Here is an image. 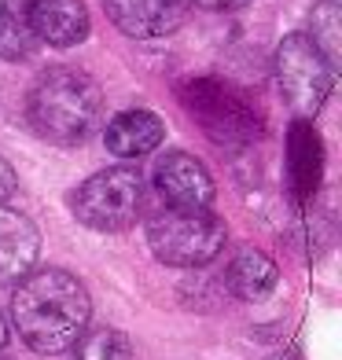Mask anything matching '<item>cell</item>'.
Here are the masks:
<instances>
[{"mask_svg":"<svg viewBox=\"0 0 342 360\" xmlns=\"http://www.w3.org/2000/svg\"><path fill=\"white\" fill-rule=\"evenodd\" d=\"M177 100L217 147H251L265 133L258 103L224 77H188L177 85Z\"/></svg>","mask_w":342,"mask_h":360,"instance_id":"cell-3","label":"cell"},{"mask_svg":"<svg viewBox=\"0 0 342 360\" xmlns=\"http://www.w3.org/2000/svg\"><path fill=\"white\" fill-rule=\"evenodd\" d=\"M37 52V37L19 11H0V59L23 63Z\"/></svg>","mask_w":342,"mask_h":360,"instance_id":"cell-16","label":"cell"},{"mask_svg":"<svg viewBox=\"0 0 342 360\" xmlns=\"http://www.w3.org/2000/svg\"><path fill=\"white\" fill-rule=\"evenodd\" d=\"M305 37L313 41L317 52L338 70V63H342V11H338L335 0H324V4H317L309 11V34Z\"/></svg>","mask_w":342,"mask_h":360,"instance_id":"cell-14","label":"cell"},{"mask_svg":"<svg viewBox=\"0 0 342 360\" xmlns=\"http://www.w3.org/2000/svg\"><path fill=\"white\" fill-rule=\"evenodd\" d=\"M23 19L34 30L37 44L74 48L89 37V8L81 0H30Z\"/></svg>","mask_w":342,"mask_h":360,"instance_id":"cell-9","label":"cell"},{"mask_svg":"<svg viewBox=\"0 0 342 360\" xmlns=\"http://www.w3.org/2000/svg\"><path fill=\"white\" fill-rule=\"evenodd\" d=\"M15 188H19V176H15L8 158H0V202H8L11 195H15Z\"/></svg>","mask_w":342,"mask_h":360,"instance_id":"cell-17","label":"cell"},{"mask_svg":"<svg viewBox=\"0 0 342 360\" xmlns=\"http://www.w3.org/2000/svg\"><path fill=\"white\" fill-rule=\"evenodd\" d=\"M92 298L85 283L67 269L26 272L11 294V323L34 353L56 356L74 349V342L89 327Z\"/></svg>","mask_w":342,"mask_h":360,"instance_id":"cell-1","label":"cell"},{"mask_svg":"<svg viewBox=\"0 0 342 360\" xmlns=\"http://www.w3.org/2000/svg\"><path fill=\"white\" fill-rule=\"evenodd\" d=\"M107 19L122 30L125 37L151 41L166 37L184 22V0H103Z\"/></svg>","mask_w":342,"mask_h":360,"instance_id":"cell-8","label":"cell"},{"mask_svg":"<svg viewBox=\"0 0 342 360\" xmlns=\"http://www.w3.org/2000/svg\"><path fill=\"white\" fill-rule=\"evenodd\" d=\"M41 254V232L26 214L0 202V283H19L34 272Z\"/></svg>","mask_w":342,"mask_h":360,"instance_id":"cell-11","label":"cell"},{"mask_svg":"<svg viewBox=\"0 0 342 360\" xmlns=\"http://www.w3.org/2000/svg\"><path fill=\"white\" fill-rule=\"evenodd\" d=\"M26 118L48 143H85L103 118V89L77 67H52L30 89Z\"/></svg>","mask_w":342,"mask_h":360,"instance_id":"cell-2","label":"cell"},{"mask_svg":"<svg viewBox=\"0 0 342 360\" xmlns=\"http://www.w3.org/2000/svg\"><path fill=\"white\" fill-rule=\"evenodd\" d=\"M155 188L173 210H210L214 202V176L188 151H170L155 162Z\"/></svg>","mask_w":342,"mask_h":360,"instance_id":"cell-7","label":"cell"},{"mask_svg":"<svg viewBox=\"0 0 342 360\" xmlns=\"http://www.w3.org/2000/svg\"><path fill=\"white\" fill-rule=\"evenodd\" d=\"M324 180V140L309 118L287 129V188L295 202H309Z\"/></svg>","mask_w":342,"mask_h":360,"instance_id":"cell-10","label":"cell"},{"mask_svg":"<svg viewBox=\"0 0 342 360\" xmlns=\"http://www.w3.org/2000/svg\"><path fill=\"white\" fill-rule=\"evenodd\" d=\"M166 140V122L155 110H122L114 114L103 129V143L110 155L118 158H144Z\"/></svg>","mask_w":342,"mask_h":360,"instance_id":"cell-12","label":"cell"},{"mask_svg":"<svg viewBox=\"0 0 342 360\" xmlns=\"http://www.w3.org/2000/svg\"><path fill=\"white\" fill-rule=\"evenodd\" d=\"M276 85L298 118H313L335 89V67L305 34H287L276 48Z\"/></svg>","mask_w":342,"mask_h":360,"instance_id":"cell-6","label":"cell"},{"mask_svg":"<svg viewBox=\"0 0 342 360\" xmlns=\"http://www.w3.org/2000/svg\"><path fill=\"white\" fill-rule=\"evenodd\" d=\"M0 346H8V320H4V313H0Z\"/></svg>","mask_w":342,"mask_h":360,"instance_id":"cell-19","label":"cell"},{"mask_svg":"<svg viewBox=\"0 0 342 360\" xmlns=\"http://www.w3.org/2000/svg\"><path fill=\"white\" fill-rule=\"evenodd\" d=\"M184 4L206 8V11H239V8H247L251 0H184Z\"/></svg>","mask_w":342,"mask_h":360,"instance_id":"cell-18","label":"cell"},{"mask_svg":"<svg viewBox=\"0 0 342 360\" xmlns=\"http://www.w3.org/2000/svg\"><path fill=\"white\" fill-rule=\"evenodd\" d=\"M224 221L210 210H173L148 221V247L162 265L173 269H203L224 250Z\"/></svg>","mask_w":342,"mask_h":360,"instance_id":"cell-4","label":"cell"},{"mask_svg":"<svg viewBox=\"0 0 342 360\" xmlns=\"http://www.w3.org/2000/svg\"><path fill=\"white\" fill-rule=\"evenodd\" d=\"M70 210L92 232H125L144 210V176L129 166L100 169L70 195Z\"/></svg>","mask_w":342,"mask_h":360,"instance_id":"cell-5","label":"cell"},{"mask_svg":"<svg viewBox=\"0 0 342 360\" xmlns=\"http://www.w3.org/2000/svg\"><path fill=\"white\" fill-rule=\"evenodd\" d=\"M0 11H4V0H0Z\"/></svg>","mask_w":342,"mask_h":360,"instance_id":"cell-20","label":"cell"},{"mask_svg":"<svg viewBox=\"0 0 342 360\" xmlns=\"http://www.w3.org/2000/svg\"><path fill=\"white\" fill-rule=\"evenodd\" d=\"M74 360H133V342L118 327L81 331V338L74 342Z\"/></svg>","mask_w":342,"mask_h":360,"instance_id":"cell-15","label":"cell"},{"mask_svg":"<svg viewBox=\"0 0 342 360\" xmlns=\"http://www.w3.org/2000/svg\"><path fill=\"white\" fill-rule=\"evenodd\" d=\"M276 280H280V272H276V261L262 250H239L232 261H228L224 269V287L232 298L239 302H262L265 294H272Z\"/></svg>","mask_w":342,"mask_h":360,"instance_id":"cell-13","label":"cell"}]
</instances>
